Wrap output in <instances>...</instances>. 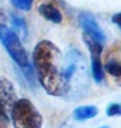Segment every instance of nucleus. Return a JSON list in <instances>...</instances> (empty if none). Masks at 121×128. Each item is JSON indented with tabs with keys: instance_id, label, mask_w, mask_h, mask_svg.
<instances>
[{
	"instance_id": "1",
	"label": "nucleus",
	"mask_w": 121,
	"mask_h": 128,
	"mask_svg": "<svg viewBox=\"0 0 121 128\" xmlns=\"http://www.w3.org/2000/svg\"><path fill=\"white\" fill-rule=\"evenodd\" d=\"M64 54L51 40H41L36 44L32 60L37 80L47 94L60 98V74Z\"/></svg>"
},
{
	"instance_id": "2",
	"label": "nucleus",
	"mask_w": 121,
	"mask_h": 128,
	"mask_svg": "<svg viewBox=\"0 0 121 128\" xmlns=\"http://www.w3.org/2000/svg\"><path fill=\"white\" fill-rule=\"evenodd\" d=\"M0 42L5 47V50L12 58V60L20 68L29 64V60H28L25 48H24L21 43V39L12 30L8 15L3 10H0Z\"/></svg>"
},
{
	"instance_id": "3",
	"label": "nucleus",
	"mask_w": 121,
	"mask_h": 128,
	"mask_svg": "<svg viewBox=\"0 0 121 128\" xmlns=\"http://www.w3.org/2000/svg\"><path fill=\"white\" fill-rule=\"evenodd\" d=\"M9 114L15 128H41L43 126V116L29 99H17Z\"/></svg>"
},
{
	"instance_id": "4",
	"label": "nucleus",
	"mask_w": 121,
	"mask_h": 128,
	"mask_svg": "<svg viewBox=\"0 0 121 128\" xmlns=\"http://www.w3.org/2000/svg\"><path fill=\"white\" fill-rule=\"evenodd\" d=\"M84 43L87 44L88 50L91 54V75L96 84L104 83V67L101 62V54H103V44L97 43L96 40L91 39L89 36L84 34L83 36Z\"/></svg>"
},
{
	"instance_id": "5",
	"label": "nucleus",
	"mask_w": 121,
	"mask_h": 128,
	"mask_svg": "<svg viewBox=\"0 0 121 128\" xmlns=\"http://www.w3.org/2000/svg\"><path fill=\"white\" fill-rule=\"evenodd\" d=\"M79 23H80V27L84 30V34L87 36H89L91 39L96 40L97 43L104 46V43L107 42V36L103 32L101 27L99 26L96 18L91 12H88V11L80 12L79 14Z\"/></svg>"
},
{
	"instance_id": "6",
	"label": "nucleus",
	"mask_w": 121,
	"mask_h": 128,
	"mask_svg": "<svg viewBox=\"0 0 121 128\" xmlns=\"http://www.w3.org/2000/svg\"><path fill=\"white\" fill-rule=\"evenodd\" d=\"M16 100H17V96H16V91L12 83L7 78H1L0 79V104L7 111V114L8 111H11Z\"/></svg>"
},
{
	"instance_id": "7",
	"label": "nucleus",
	"mask_w": 121,
	"mask_h": 128,
	"mask_svg": "<svg viewBox=\"0 0 121 128\" xmlns=\"http://www.w3.org/2000/svg\"><path fill=\"white\" fill-rule=\"evenodd\" d=\"M37 12L48 22H52L55 24H61L64 16L61 11L51 2H40L37 4Z\"/></svg>"
},
{
	"instance_id": "8",
	"label": "nucleus",
	"mask_w": 121,
	"mask_h": 128,
	"mask_svg": "<svg viewBox=\"0 0 121 128\" xmlns=\"http://www.w3.org/2000/svg\"><path fill=\"white\" fill-rule=\"evenodd\" d=\"M103 67H104V71L121 87V60L111 58L107 60Z\"/></svg>"
},
{
	"instance_id": "9",
	"label": "nucleus",
	"mask_w": 121,
	"mask_h": 128,
	"mask_svg": "<svg viewBox=\"0 0 121 128\" xmlns=\"http://www.w3.org/2000/svg\"><path fill=\"white\" fill-rule=\"evenodd\" d=\"M99 115V108L95 106H80L75 108L73 111V118L79 122H85V120L93 119L95 116Z\"/></svg>"
},
{
	"instance_id": "10",
	"label": "nucleus",
	"mask_w": 121,
	"mask_h": 128,
	"mask_svg": "<svg viewBox=\"0 0 121 128\" xmlns=\"http://www.w3.org/2000/svg\"><path fill=\"white\" fill-rule=\"evenodd\" d=\"M9 24L12 27V30H13L17 35L23 36V38H27L28 35V30H27V24L25 22L20 18L17 15H11V20H9Z\"/></svg>"
},
{
	"instance_id": "11",
	"label": "nucleus",
	"mask_w": 121,
	"mask_h": 128,
	"mask_svg": "<svg viewBox=\"0 0 121 128\" xmlns=\"http://www.w3.org/2000/svg\"><path fill=\"white\" fill-rule=\"evenodd\" d=\"M105 114L109 118H116V116H121V103H111L108 104Z\"/></svg>"
},
{
	"instance_id": "12",
	"label": "nucleus",
	"mask_w": 121,
	"mask_h": 128,
	"mask_svg": "<svg viewBox=\"0 0 121 128\" xmlns=\"http://www.w3.org/2000/svg\"><path fill=\"white\" fill-rule=\"evenodd\" d=\"M11 3L21 11H31L32 6H33V0H11Z\"/></svg>"
},
{
	"instance_id": "13",
	"label": "nucleus",
	"mask_w": 121,
	"mask_h": 128,
	"mask_svg": "<svg viewBox=\"0 0 121 128\" xmlns=\"http://www.w3.org/2000/svg\"><path fill=\"white\" fill-rule=\"evenodd\" d=\"M8 126H9V118L7 111L0 104V128H8Z\"/></svg>"
},
{
	"instance_id": "14",
	"label": "nucleus",
	"mask_w": 121,
	"mask_h": 128,
	"mask_svg": "<svg viewBox=\"0 0 121 128\" xmlns=\"http://www.w3.org/2000/svg\"><path fill=\"white\" fill-rule=\"evenodd\" d=\"M112 22H113V24H116V26L121 30V12L115 14L113 16H112Z\"/></svg>"
},
{
	"instance_id": "15",
	"label": "nucleus",
	"mask_w": 121,
	"mask_h": 128,
	"mask_svg": "<svg viewBox=\"0 0 121 128\" xmlns=\"http://www.w3.org/2000/svg\"><path fill=\"white\" fill-rule=\"evenodd\" d=\"M101 128H108V127H101Z\"/></svg>"
}]
</instances>
